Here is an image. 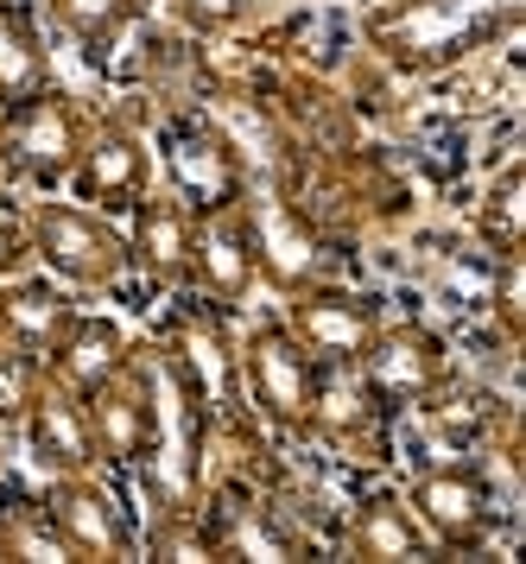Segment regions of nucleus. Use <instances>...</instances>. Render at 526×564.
<instances>
[{
	"label": "nucleus",
	"instance_id": "f257e3e1",
	"mask_svg": "<svg viewBox=\"0 0 526 564\" xmlns=\"http://www.w3.org/2000/svg\"><path fill=\"white\" fill-rule=\"evenodd\" d=\"M526 0H375L362 13V45L400 77H444L482 52L514 45Z\"/></svg>",
	"mask_w": 526,
	"mask_h": 564
},
{
	"label": "nucleus",
	"instance_id": "f03ea898",
	"mask_svg": "<svg viewBox=\"0 0 526 564\" xmlns=\"http://www.w3.org/2000/svg\"><path fill=\"white\" fill-rule=\"evenodd\" d=\"M406 508L419 513V527L438 552L451 558H476L507 533V488L495 482V457L489 451H444V457H419L412 482L400 488Z\"/></svg>",
	"mask_w": 526,
	"mask_h": 564
},
{
	"label": "nucleus",
	"instance_id": "7ed1b4c3",
	"mask_svg": "<svg viewBox=\"0 0 526 564\" xmlns=\"http://www.w3.org/2000/svg\"><path fill=\"white\" fill-rule=\"evenodd\" d=\"M152 159H159V184L191 216H216V209L241 204L254 191V159L203 108H172L159 121V133H152Z\"/></svg>",
	"mask_w": 526,
	"mask_h": 564
},
{
	"label": "nucleus",
	"instance_id": "20e7f679",
	"mask_svg": "<svg viewBox=\"0 0 526 564\" xmlns=\"http://www.w3.org/2000/svg\"><path fill=\"white\" fill-rule=\"evenodd\" d=\"M311 381H318V361L299 336L286 330V317L267 311L254 317L248 330L235 336V387H241V412H248L260 432L304 444L311 425Z\"/></svg>",
	"mask_w": 526,
	"mask_h": 564
},
{
	"label": "nucleus",
	"instance_id": "39448f33",
	"mask_svg": "<svg viewBox=\"0 0 526 564\" xmlns=\"http://www.w3.org/2000/svg\"><path fill=\"white\" fill-rule=\"evenodd\" d=\"M25 241H32V260L45 267L51 280H64L71 292H121L127 280V235L115 216L76 204V197H32L20 209Z\"/></svg>",
	"mask_w": 526,
	"mask_h": 564
},
{
	"label": "nucleus",
	"instance_id": "423d86ee",
	"mask_svg": "<svg viewBox=\"0 0 526 564\" xmlns=\"http://www.w3.org/2000/svg\"><path fill=\"white\" fill-rule=\"evenodd\" d=\"M355 368H362V381H368V393H375V406L387 419L426 412L431 400H444L451 387H463L451 336L438 324H426V317H412V311H387Z\"/></svg>",
	"mask_w": 526,
	"mask_h": 564
},
{
	"label": "nucleus",
	"instance_id": "0eeeda50",
	"mask_svg": "<svg viewBox=\"0 0 526 564\" xmlns=\"http://www.w3.org/2000/svg\"><path fill=\"white\" fill-rule=\"evenodd\" d=\"M83 425H89L101 476H133L159 451V437H165V381H159L152 349L133 343V356L101 387L83 393Z\"/></svg>",
	"mask_w": 526,
	"mask_h": 564
},
{
	"label": "nucleus",
	"instance_id": "6e6552de",
	"mask_svg": "<svg viewBox=\"0 0 526 564\" xmlns=\"http://www.w3.org/2000/svg\"><path fill=\"white\" fill-rule=\"evenodd\" d=\"M89 115L96 108H83L64 83H45V89H32V96L0 108V165H7L13 191L20 184L39 191V197L45 191H64L76 153H83Z\"/></svg>",
	"mask_w": 526,
	"mask_h": 564
},
{
	"label": "nucleus",
	"instance_id": "1a4fd4ad",
	"mask_svg": "<svg viewBox=\"0 0 526 564\" xmlns=\"http://www.w3.org/2000/svg\"><path fill=\"white\" fill-rule=\"evenodd\" d=\"M152 184H159V159H152V133L140 128V115H127V108L89 115V133H83V153H76L64 191L76 204H89L121 223Z\"/></svg>",
	"mask_w": 526,
	"mask_h": 564
},
{
	"label": "nucleus",
	"instance_id": "9d476101",
	"mask_svg": "<svg viewBox=\"0 0 526 564\" xmlns=\"http://www.w3.org/2000/svg\"><path fill=\"white\" fill-rule=\"evenodd\" d=\"M39 501L51 513V533L64 545V558L76 564H121L140 558V527L127 501L108 488L101 469H83V476H45Z\"/></svg>",
	"mask_w": 526,
	"mask_h": 564
},
{
	"label": "nucleus",
	"instance_id": "9b49d317",
	"mask_svg": "<svg viewBox=\"0 0 526 564\" xmlns=\"http://www.w3.org/2000/svg\"><path fill=\"white\" fill-rule=\"evenodd\" d=\"M248 209V229H254V260H260V285L267 292H299L311 280H336L330 267V235L318 229V216L304 204H292L286 191H267L254 178V191L241 197Z\"/></svg>",
	"mask_w": 526,
	"mask_h": 564
},
{
	"label": "nucleus",
	"instance_id": "f8f14e48",
	"mask_svg": "<svg viewBox=\"0 0 526 564\" xmlns=\"http://www.w3.org/2000/svg\"><path fill=\"white\" fill-rule=\"evenodd\" d=\"M279 317H286V330L311 349V361H362L368 336H375L380 317H387V299L336 273V280H311V285H299V292H286V299H279Z\"/></svg>",
	"mask_w": 526,
	"mask_h": 564
},
{
	"label": "nucleus",
	"instance_id": "ddd939ff",
	"mask_svg": "<svg viewBox=\"0 0 526 564\" xmlns=\"http://www.w3.org/2000/svg\"><path fill=\"white\" fill-rule=\"evenodd\" d=\"M387 425L394 419L375 406V393H368L355 361H318L304 444H318L330 457H350V463H375V457H387Z\"/></svg>",
	"mask_w": 526,
	"mask_h": 564
},
{
	"label": "nucleus",
	"instance_id": "4468645a",
	"mask_svg": "<svg viewBox=\"0 0 526 564\" xmlns=\"http://www.w3.org/2000/svg\"><path fill=\"white\" fill-rule=\"evenodd\" d=\"M127 235V273L159 292V299H178L191 285V248H197V216L178 204L165 184H152L140 204L121 216Z\"/></svg>",
	"mask_w": 526,
	"mask_h": 564
},
{
	"label": "nucleus",
	"instance_id": "2eb2a0df",
	"mask_svg": "<svg viewBox=\"0 0 526 564\" xmlns=\"http://www.w3.org/2000/svg\"><path fill=\"white\" fill-rule=\"evenodd\" d=\"M191 299L216 305L223 317L254 305L260 292V260H254V229H248V209L228 204L216 216H197V248H191Z\"/></svg>",
	"mask_w": 526,
	"mask_h": 564
},
{
	"label": "nucleus",
	"instance_id": "dca6fc26",
	"mask_svg": "<svg viewBox=\"0 0 526 564\" xmlns=\"http://www.w3.org/2000/svg\"><path fill=\"white\" fill-rule=\"evenodd\" d=\"M13 444L25 451V463L39 476H83V469H96V444H89V425H83V400L64 393L57 381L39 387V400L13 425Z\"/></svg>",
	"mask_w": 526,
	"mask_h": 564
},
{
	"label": "nucleus",
	"instance_id": "f3484780",
	"mask_svg": "<svg viewBox=\"0 0 526 564\" xmlns=\"http://www.w3.org/2000/svg\"><path fill=\"white\" fill-rule=\"evenodd\" d=\"M350 558L368 564H412V558H438V545L426 539L419 513L406 508L400 488H368L355 495V508L343 513V539H336Z\"/></svg>",
	"mask_w": 526,
	"mask_h": 564
},
{
	"label": "nucleus",
	"instance_id": "a211bd4d",
	"mask_svg": "<svg viewBox=\"0 0 526 564\" xmlns=\"http://www.w3.org/2000/svg\"><path fill=\"white\" fill-rule=\"evenodd\" d=\"M127 356H133V336H127L121 317L76 305V317L57 330V343L45 349V381H57L64 393H76V400H83V393L108 381Z\"/></svg>",
	"mask_w": 526,
	"mask_h": 564
},
{
	"label": "nucleus",
	"instance_id": "6ab92c4d",
	"mask_svg": "<svg viewBox=\"0 0 526 564\" xmlns=\"http://www.w3.org/2000/svg\"><path fill=\"white\" fill-rule=\"evenodd\" d=\"M152 7L159 0H39V20H45V32L71 39L83 64L108 70V57L147 26Z\"/></svg>",
	"mask_w": 526,
	"mask_h": 564
},
{
	"label": "nucleus",
	"instance_id": "aec40b11",
	"mask_svg": "<svg viewBox=\"0 0 526 564\" xmlns=\"http://www.w3.org/2000/svg\"><path fill=\"white\" fill-rule=\"evenodd\" d=\"M76 317V292L51 273H13L0 280V343H13L25 356L45 361V349L57 343V330Z\"/></svg>",
	"mask_w": 526,
	"mask_h": 564
},
{
	"label": "nucleus",
	"instance_id": "412c9836",
	"mask_svg": "<svg viewBox=\"0 0 526 564\" xmlns=\"http://www.w3.org/2000/svg\"><path fill=\"white\" fill-rule=\"evenodd\" d=\"M57 83L51 64V32L32 0H0V108Z\"/></svg>",
	"mask_w": 526,
	"mask_h": 564
},
{
	"label": "nucleus",
	"instance_id": "4be33fe9",
	"mask_svg": "<svg viewBox=\"0 0 526 564\" xmlns=\"http://www.w3.org/2000/svg\"><path fill=\"white\" fill-rule=\"evenodd\" d=\"M470 235H476L482 254H514L526 248V153H507L489 184L476 197V216H470Z\"/></svg>",
	"mask_w": 526,
	"mask_h": 564
},
{
	"label": "nucleus",
	"instance_id": "5701e85b",
	"mask_svg": "<svg viewBox=\"0 0 526 564\" xmlns=\"http://www.w3.org/2000/svg\"><path fill=\"white\" fill-rule=\"evenodd\" d=\"M0 558L64 564V545L51 533V513L39 501V488H20L7 469H0Z\"/></svg>",
	"mask_w": 526,
	"mask_h": 564
},
{
	"label": "nucleus",
	"instance_id": "b1692460",
	"mask_svg": "<svg viewBox=\"0 0 526 564\" xmlns=\"http://www.w3.org/2000/svg\"><path fill=\"white\" fill-rule=\"evenodd\" d=\"M482 305H489V324L502 330V343H526V248L514 254H489V292H482Z\"/></svg>",
	"mask_w": 526,
	"mask_h": 564
},
{
	"label": "nucleus",
	"instance_id": "393cba45",
	"mask_svg": "<svg viewBox=\"0 0 526 564\" xmlns=\"http://www.w3.org/2000/svg\"><path fill=\"white\" fill-rule=\"evenodd\" d=\"M165 20L197 45H223L260 20V0H165Z\"/></svg>",
	"mask_w": 526,
	"mask_h": 564
},
{
	"label": "nucleus",
	"instance_id": "a878e982",
	"mask_svg": "<svg viewBox=\"0 0 526 564\" xmlns=\"http://www.w3.org/2000/svg\"><path fill=\"white\" fill-rule=\"evenodd\" d=\"M39 387H45V361L13 349V343H0V425L7 432L25 419V406L39 400Z\"/></svg>",
	"mask_w": 526,
	"mask_h": 564
},
{
	"label": "nucleus",
	"instance_id": "bb28decb",
	"mask_svg": "<svg viewBox=\"0 0 526 564\" xmlns=\"http://www.w3.org/2000/svg\"><path fill=\"white\" fill-rule=\"evenodd\" d=\"M25 267H32V241H25L20 209H0V280H13Z\"/></svg>",
	"mask_w": 526,
	"mask_h": 564
},
{
	"label": "nucleus",
	"instance_id": "cd10ccee",
	"mask_svg": "<svg viewBox=\"0 0 526 564\" xmlns=\"http://www.w3.org/2000/svg\"><path fill=\"white\" fill-rule=\"evenodd\" d=\"M7 451H13V432H7V425H0V469H7Z\"/></svg>",
	"mask_w": 526,
	"mask_h": 564
},
{
	"label": "nucleus",
	"instance_id": "c85d7f7f",
	"mask_svg": "<svg viewBox=\"0 0 526 564\" xmlns=\"http://www.w3.org/2000/svg\"><path fill=\"white\" fill-rule=\"evenodd\" d=\"M0 197H13V178H7V165H0Z\"/></svg>",
	"mask_w": 526,
	"mask_h": 564
}]
</instances>
